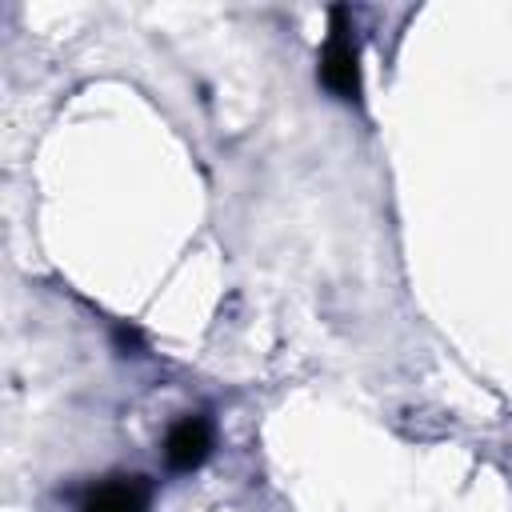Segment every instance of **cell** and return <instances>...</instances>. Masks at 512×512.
<instances>
[{"mask_svg": "<svg viewBox=\"0 0 512 512\" xmlns=\"http://www.w3.org/2000/svg\"><path fill=\"white\" fill-rule=\"evenodd\" d=\"M352 32L356 28H352L348 8H332L328 40H324V52H320V80L340 100H360V48H356Z\"/></svg>", "mask_w": 512, "mask_h": 512, "instance_id": "cell-1", "label": "cell"}, {"mask_svg": "<svg viewBox=\"0 0 512 512\" xmlns=\"http://www.w3.org/2000/svg\"><path fill=\"white\" fill-rule=\"evenodd\" d=\"M80 512H148V484L140 476H112L84 496Z\"/></svg>", "mask_w": 512, "mask_h": 512, "instance_id": "cell-3", "label": "cell"}, {"mask_svg": "<svg viewBox=\"0 0 512 512\" xmlns=\"http://www.w3.org/2000/svg\"><path fill=\"white\" fill-rule=\"evenodd\" d=\"M212 452V424L204 416H184L164 436V460L172 472H196Z\"/></svg>", "mask_w": 512, "mask_h": 512, "instance_id": "cell-2", "label": "cell"}]
</instances>
